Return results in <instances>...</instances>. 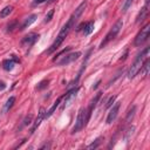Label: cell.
<instances>
[{
    "mask_svg": "<svg viewBox=\"0 0 150 150\" xmlns=\"http://www.w3.org/2000/svg\"><path fill=\"white\" fill-rule=\"evenodd\" d=\"M149 51H150L149 47H145L143 51L136 57V59L134 60L133 65L130 66V68H129V70H128V73H127L128 79L131 80V79H134V77L140 73V69H141V67H142L144 60L149 58Z\"/></svg>",
    "mask_w": 150,
    "mask_h": 150,
    "instance_id": "cell-1",
    "label": "cell"
},
{
    "mask_svg": "<svg viewBox=\"0 0 150 150\" xmlns=\"http://www.w3.org/2000/svg\"><path fill=\"white\" fill-rule=\"evenodd\" d=\"M74 22H75V20L70 17V19L67 21V24L61 28V31H60V33H59V35H58V38H57V40L53 42V45L51 46V48L48 49V51L46 52L47 54H52L53 52H55L57 49L61 46V43L63 42V40L66 39V36L68 35V33L70 32V29L73 28V26H74Z\"/></svg>",
    "mask_w": 150,
    "mask_h": 150,
    "instance_id": "cell-2",
    "label": "cell"
},
{
    "mask_svg": "<svg viewBox=\"0 0 150 150\" xmlns=\"http://www.w3.org/2000/svg\"><path fill=\"white\" fill-rule=\"evenodd\" d=\"M89 119H90V114L88 113V110L86 108H81L77 114V119L75 121V126L73 127L72 134H76V133L81 131L87 126V122L89 121Z\"/></svg>",
    "mask_w": 150,
    "mask_h": 150,
    "instance_id": "cell-3",
    "label": "cell"
},
{
    "mask_svg": "<svg viewBox=\"0 0 150 150\" xmlns=\"http://www.w3.org/2000/svg\"><path fill=\"white\" fill-rule=\"evenodd\" d=\"M122 26H123V21H122V19H119V20L115 22V25L112 27V29L109 31V33L106 35L105 40L101 42V45H100V48H103L107 43H109L112 40H114V39L116 38V35L120 33V31L122 29Z\"/></svg>",
    "mask_w": 150,
    "mask_h": 150,
    "instance_id": "cell-4",
    "label": "cell"
},
{
    "mask_svg": "<svg viewBox=\"0 0 150 150\" xmlns=\"http://www.w3.org/2000/svg\"><path fill=\"white\" fill-rule=\"evenodd\" d=\"M149 35H150V24H147V25L140 31V33L136 35L135 42H134L135 46H141V45H143V43L148 40Z\"/></svg>",
    "mask_w": 150,
    "mask_h": 150,
    "instance_id": "cell-5",
    "label": "cell"
},
{
    "mask_svg": "<svg viewBox=\"0 0 150 150\" xmlns=\"http://www.w3.org/2000/svg\"><path fill=\"white\" fill-rule=\"evenodd\" d=\"M77 91H79V88L76 87V88H73V89H70L67 94H65V96L62 97L63 98V101H62V106H61V109L63 110L65 108H67V107H69L70 105H72V102L75 100V97H76V95H77Z\"/></svg>",
    "mask_w": 150,
    "mask_h": 150,
    "instance_id": "cell-6",
    "label": "cell"
},
{
    "mask_svg": "<svg viewBox=\"0 0 150 150\" xmlns=\"http://www.w3.org/2000/svg\"><path fill=\"white\" fill-rule=\"evenodd\" d=\"M80 57H81V52H73V53L66 54L61 60H59V61L57 62V65H59V66H65V65H66V66H67V65H69V63L76 61Z\"/></svg>",
    "mask_w": 150,
    "mask_h": 150,
    "instance_id": "cell-7",
    "label": "cell"
},
{
    "mask_svg": "<svg viewBox=\"0 0 150 150\" xmlns=\"http://www.w3.org/2000/svg\"><path fill=\"white\" fill-rule=\"evenodd\" d=\"M120 107H121V102H116L113 108L110 109V112L108 113V116H107V123L110 124L115 121V119L117 117V114H119V110H120Z\"/></svg>",
    "mask_w": 150,
    "mask_h": 150,
    "instance_id": "cell-8",
    "label": "cell"
},
{
    "mask_svg": "<svg viewBox=\"0 0 150 150\" xmlns=\"http://www.w3.org/2000/svg\"><path fill=\"white\" fill-rule=\"evenodd\" d=\"M39 39V34H35V33H31L28 35H26L22 41H21V45L22 46H32L35 43V41Z\"/></svg>",
    "mask_w": 150,
    "mask_h": 150,
    "instance_id": "cell-9",
    "label": "cell"
},
{
    "mask_svg": "<svg viewBox=\"0 0 150 150\" xmlns=\"http://www.w3.org/2000/svg\"><path fill=\"white\" fill-rule=\"evenodd\" d=\"M148 12H149V0H147V1H145V5H144V7L141 10L140 14L137 15L136 22H137V24L142 22V21H143V20L147 18V15H148Z\"/></svg>",
    "mask_w": 150,
    "mask_h": 150,
    "instance_id": "cell-10",
    "label": "cell"
},
{
    "mask_svg": "<svg viewBox=\"0 0 150 150\" xmlns=\"http://www.w3.org/2000/svg\"><path fill=\"white\" fill-rule=\"evenodd\" d=\"M86 7H87V3H86V1L81 3V4L79 5V7H77V8L75 10V12H74V13L72 14V18H73V19H74V20L76 21V20H77V19H79V18L81 17V14H82V13L84 12Z\"/></svg>",
    "mask_w": 150,
    "mask_h": 150,
    "instance_id": "cell-11",
    "label": "cell"
},
{
    "mask_svg": "<svg viewBox=\"0 0 150 150\" xmlns=\"http://www.w3.org/2000/svg\"><path fill=\"white\" fill-rule=\"evenodd\" d=\"M19 60L17 59V58H13V59H11V60H5L4 62H3V68L5 69V70H12L13 68H14V65H15V62H18Z\"/></svg>",
    "mask_w": 150,
    "mask_h": 150,
    "instance_id": "cell-12",
    "label": "cell"
},
{
    "mask_svg": "<svg viewBox=\"0 0 150 150\" xmlns=\"http://www.w3.org/2000/svg\"><path fill=\"white\" fill-rule=\"evenodd\" d=\"M43 119H45V110H43V109H40V113L38 114V117H36V120L34 121V124H33V128H32V133L35 131V129L41 124V122H42Z\"/></svg>",
    "mask_w": 150,
    "mask_h": 150,
    "instance_id": "cell-13",
    "label": "cell"
},
{
    "mask_svg": "<svg viewBox=\"0 0 150 150\" xmlns=\"http://www.w3.org/2000/svg\"><path fill=\"white\" fill-rule=\"evenodd\" d=\"M61 100H62V97H59V98L57 100V101L53 103V106L51 107V109H49L47 113H45V119H48L49 116H52V115H53V113L57 110V108H58V107H59V105L61 103Z\"/></svg>",
    "mask_w": 150,
    "mask_h": 150,
    "instance_id": "cell-14",
    "label": "cell"
},
{
    "mask_svg": "<svg viewBox=\"0 0 150 150\" xmlns=\"http://www.w3.org/2000/svg\"><path fill=\"white\" fill-rule=\"evenodd\" d=\"M149 67H150V61H149V58H148V59L144 60V62H143V65H142V67H141V69H140L141 75H142L143 77L148 76V74H149Z\"/></svg>",
    "mask_w": 150,
    "mask_h": 150,
    "instance_id": "cell-15",
    "label": "cell"
},
{
    "mask_svg": "<svg viewBox=\"0 0 150 150\" xmlns=\"http://www.w3.org/2000/svg\"><path fill=\"white\" fill-rule=\"evenodd\" d=\"M36 18H38V15H36V14H32V15H29V17L25 20V22L22 24V26H21V28H20V29H21V31H24V29H26L27 27H29V26H31V25L36 20Z\"/></svg>",
    "mask_w": 150,
    "mask_h": 150,
    "instance_id": "cell-16",
    "label": "cell"
},
{
    "mask_svg": "<svg viewBox=\"0 0 150 150\" xmlns=\"http://www.w3.org/2000/svg\"><path fill=\"white\" fill-rule=\"evenodd\" d=\"M101 94H102V93H97V94H96V96H95V97L91 100V101H90V105H89V107H88V109H87V110H88V113H89L90 115H91V112L94 110V108L96 107V103L98 102L100 97H101Z\"/></svg>",
    "mask_w": 150,
    "mask_h": 150,
    "instance_id": "cell-17",
    "label": "cell"
},
{
    "mask_svg": "<svg viewBox=\"0 0 150 150\" xmlns=\"http://www.w3.org/2000/svg\"><path fill=\"white\" fill-rule=\"evenodd\" d=\"M14 102H15V97L14 96H11L7 101H6V103H5V107H4V113H7L13 106H14Z\"/></svg>",
    "mask_w": 150,
    "mask_h": 150,
    "instance_id": "cell-18",
    "label": "cell"
},
{
    "mask_svg": "<svg viewBox=\"0 0 150 150\" xmlns=\"http://www.w3.org/2000/svg\"><path fill=\"white\" fill-rule=\"evenodd\" d=\"M83 27H84V28H83V34H84V35H89V34L94 31V22H93V21H89V22L84 24Z\"/></svg>",
    "mask_w": 150,
    "mask_h": 150,
    "instance_id": "cell-19",
    "label": "cell"
},
{
    "mask_svg": "<svg viewBox=\"0 0 150 150\" xmlns=\"http://www.w3.org/2000/svg\"><path fill=\"white\" fill-rule=\"evenodd\" d=\"M135 113H136V107L133 106L131 109L128 112V115H127V117H126V122H127V123H130V122L133 121V119H134V116H135Z\"/></svg>",
    "mask_w": 150,
    "mask_h": 150,
    "instance_id": "cell-20",
    "label": "cell"
},
{
    "mask_svg": "<svg viewBox=\"0 0 150 150\" xmlns=\"http://www.w3.org/2000/svg\"><path fill=\"white\" fill-rule=\"evenodd\" d=\"M13 11V7L12 6H6L4 10H1V12H0V18H6L8 17Z\"/></svg>",
    "mask_w": 150,
    "mask_h": 150,
    "instance_id": "cell-21",
    "label": "cell"
},
{
    "mask_svg": "<svg viewBox=\"0 0 150 150\" xmlns=\"http://www.w3.org/2000/svg\"><path fill=\"white\" fill-rule=\"evenodd\" d=\"M102 140H103V137H98V138H96L90 145H88V149H96L100 144L102 143Z\"/></svg>",
    "mask_w": 150,
    "mask_h": 150,
    "instance_id": "cell-22",
    "label": "cell"
},
{
    "mask_svg": "<svg viewBox=\"0 0 150 150\" xmlns=\"http://www.w3.org/2000/svg\"><path fill=\"white\" fill-rule=\"evenodd\" d=\"M133 1H134V0H126V3H124V5H123V7H122V12H123V13L129 10V7L131 6Z\"/></svg>",
    "mask_w": 150,
    "mask_h": 150,
    "instance_id": "cell-23",
    "label": "cell"
},
{
    "mask_svg": "<svg viewBox=\"0 0 150 150\" xmlns=\"http://www.w3.org/2000/svg\"><path fill=\"white\" fill-rule=\"evenodd\" d=\"M32 120H33V115H27V116L25 117V120H24L22 127H26V126L31 124V123H32Z\"/></svg>",
    "mask_w": 150,
    "mask_h": 150,
    "instance_id": "cell-24",
    "label": "cell"
},
{
    "mask_svg": "<svg viewBox=\"0 0 150 150\" xmlns=\"http://www.w3.org/2000/svg\"><path fill=\"white\" fill-rule=\"evenodd\" d=\"M53 15H54V10H51L48 13H47V15L45 17V22H49L52 20V18H53Z\"/></svg>",
    "mask_w": 150,
    "mask_h": 150,
    "instance_id": "cell-25",
    "label": "cell"
},
{
    "mask_svg": "<svg viewBox=\"0 0 150 150\" xmlns=\"http://www.w3.org/2000/svg\"><path fill=\"white\" fill-rule=\"evenodd\" d=\"M115 100H116V96H112L109 100H108V102H107V105H106V107L107 108H109V107H112L113 105H114V102H115Z\"/></svg>",
    "mask_w": 150,
    "mask_h": 150,
    "instance_id": "cell-26",
    "label": "cell"
},
{
    "mask_svg": "<svg viewBox=\"0 0 150 150\" xmlns=\"http://www.w3.org/2000/svg\"><path fill=\"white\" fill-rule=\"evenodd\" d=\"M47 86H48V81H46V80H45V81H42V82H40V84L38 86V88H36V89H38V90H41V89H43V88H46Z\"/></svg>",
    "mask_w": 150,
    "mask_h": 150,
    "instance_id": "cell-27",
    "label": "cell"
},
{
    "mask_svg": "<svg viewBox=\"0 0 150 150\" xmlns=\"http://www.w3.org/2000/svg\"><path fill=\"white\" fill-rule=\"evenodd\" d=\"M47 0H34L33 1V5H40V4H43V3H46Z\"/></svg>",
    "mask_w": 150,
    "mask_h": 150,
    "instance_id": "cell-28",
    "label": "cell"
},
{
    "mask_svg": "<svg viewBox=\"0 0 150 150\" xmlns=\"http://www.w3.org/2000/svg\"><path fill=\"white\" fill-rule=\"evenodd\" d=\"M5 88H6L5 82H4V81H0V90H4Z\"/></svg>",
    "mask_w": 150,
    "mask_h": 150,
    "instance_id": "cell-29",
    "label": "cell"
},
{
    "mask_svg": "<svg viewBox=\"0 0 150 150\" xmlns=\"http://www.w3.org/2000/svg\"><path fill=\"white\" fill-rule=\"evenodd\" d=\"M15 25H17V21H15V22H13L12 25H8V31H13V29H14L13 27H14Z\"/></svg>",
    "mask_w": 150,
    "mask_h": 150,
    "instance_id": "cell-30",
    "label": "cell"
},
{
    "mask_svg": "<svg viewBox=\"0 0 150 150\" xmlns=\"http://www.w3.org/2000/svg\"><path fill=\"white\" fill-rule=\"evenodd\" d=\"M45 148H51V145H49V144H45V145L41 147V149H45Z\"/></svg>",
    "mask_w": 150,
    "mask_h": 150,
    "instance_id": "cell-31",
    "label": "cell"
},
{
    "mask_svg": "<svg viewBox=\"0 0 150 150\" xmlns=\"http://www.w3.org/2000/svg\"><path fill=\"white\" fill-rule=\"evenodd\" d=\"M54 1H57V0H47V3H54Z\"/></svg>",
    "mask_w": 150,
    "mask_h": 150,
    "instance_id": "cell-32",
    "label": "cell"
}]
</instances>
